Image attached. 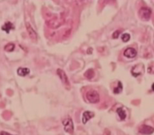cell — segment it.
<instances>
[{
    "label": "cell",
    "mask_w": 154,
    "mask_h": 135,
    "mask_svg": "<svg viewBox=\"0 0 154 135\" xmlns=\"http://www.w3.org/2000/svg\"><path fill=\"white\" fill-rule=\"evenodd\" d=\"M11 134L10 133H8V132H0V134Z\"/></svg>",
    "instance_id": "e0dca14e"
},
{
    "label": "cell",
    "mask_w": 154,
    "mask_h": 135,
    "mask_svg": "<svg viewBox=\"0 0 154 135\" xmlns=\"http://www.w3.org/2000/svg\"><path fill=\"white\" fill-rule=\"evenodd\" d=\"M14 48H15V45L12 44V43H10V44H8L5 46L4 49L7 52H12L14 49Z\"/></svg>",
    "instance_id": "7c38bea8"
},
{
    "label": "cell",
    "mask_w": 154,
    "mask_h": 135,
    "mask_svg": "<svg viewBox=\"0 0 154 135\" xmlns=\"http://www.w3.org/2000/svg\"><path fill=\"white\" fill-rule=\"evenodd\" d=\"M92 76V77H93L94 76V72L93 71V70H88L86 73H85V77H87L88 78H89V79H90L91 78V77L90 76Z\"/></svg>",
    "instance_id": "9a60e30c"
},
{
    "label": "cell",
    "mask_w": 154,
    "mask_h": 135,
    "mask_svg": "<svg viewBox=\"0 0 154 135\" xmlns=\"http://www.w3.org/2000/svg\"><path fill=\"white\" fill-rule=\"evenodd\" d=\"M57 73L60 78L61 79V81L66 86H70V82L68 81V77L63 70H62L61 69H58L57 71Z\"/></svg>",
    "instance_id": "277c9868"
},
{
    "label": "cell",
    "mask_w": 154,
    "mask_h": 135,
    "mask_svg": "<svg viewBox=\"0 0 154 135\" xmlns=\"http://www.w3.org/2000/svg\"><path fill=\"white\" fill-rule=\"evenodd\" d=\"M62 124L64 125L65 131L68 133L72 134L74 132V125L73 121L70 118L65 119L62 121Z\"/></svg>",
    "instance_id": "3957f363"
},
{
    "label": "cell",
    "mask_w": 154,
    "mask_h": 135,
    "mask_svg": "<svg viewBox=\"0 0 154 135\" xmlns=\"http://www.w3.org/2000/svg\"><path fill=\"white\" fill-rule=\"evenodd\" d=\"M152 89L154 91V83H153V84L152 85Z\"/></svg>",
    "instance_id": "ac0fdd59"
},
{
    "label": "cell",
    "mask_w": 154,
    "mask_h": 135,
    "mask_svg": "<svg viewBox=\"0 0 154 135\" xmlns=\"http://www.w3.org/2000/svg\"><path fill=\"white\" fill-rule=\"evenodd\" d=\"M13 28H14L13 25L11 23V22H8L5 23V24L2 27V30L5 31H6L7 33H9L10 31L11 30L13 29Z\"/></svg>",
    "instance_id": "30bf717a"
},
{
    "label": "cell",
    "mask_w": 154,
    "mask_h": 135,
    "mask_svg": "<svg viewBox=\"0 0 154 135\" xmlns=\"http://www.w3.org/2000/svg\"><path fill=\"white\" fill-rule=\"evenodd\" d=\"M154 129L151 126L146 125H142L139 129V132L144 134H150L153 133Z\"/></svg>",
    "instance_id": "5b68a950"
},
{
    "label": "cell",
    "mask_w": 154,
    "mask_h": 135,
    "mask_svg": "<svg viewBox=\"0 0 154 135\" xmlns=\"http://www.w3.org/2000/svg\"><path fill=\"white\" fill-rule=\"evenodd\" d=\"M17 73H18L19 76L25 77L30 73V70L28 68L19 67L18 69V71H17Z\"/></svg>",
    "instance_id": "9c48e42d"
},
{
    "label": "cell",
    "mask_w": 154,
    "mask_h": 135,
    "mask_svg": "<svg viewBox=\"0 0 154 135\" xmlns=\"http://www.w3.org/2000/svg\"><path fill=\"white\" fill-rule=\"evenodd\" d=\"M121 39L124 42H128L130 39V35L129 34H127V33H125L124 34H123V36L121 37Z\"/></svg>",
    "instance_id": "5bb4252c"
},
{
    "label": "cell",
    "mask_w": 154,
    "mask_h": 135,
    "mask_svg": "<svg viewBox=\"0 0 154 135\" xmlns=\"http://www.w3.org/2000/svg\"><path fill=\"white\" fill-rule=\"evenodd\" d=\"M94 116H95V114L92 112L89 111H85L83 114V116H82V122L85 124L88 121L93 118Z\"/></svg>",
    "instance_id": "52a82bcc"
},
{
    "label": "cell",
    "mask_w": 154,
    "mask_h": 135,
    "mask_svg": "<svg viewBox=\"0 0 154 135\" xmlns=\"http://www.w3.org/2000/svg\"><path fill=\"white\" fill-rule=\"evenodd\" d=\"M87 99L91 103H97L99 102V95L96 91L90 90L86 94Z\"/></svg>",
    "instance_id": "6da1fadb"
},
{
    "label": "cell",
    "mask_w": 154,
    "mask_h": 135,
    "mask_svg": "<svg viewBox=\"0 0 154 135\" xmlns=\"http://www.w3.org/2000/svg\"><path fill=\"white\" fill-rule=\"evenodd\" d=\"M139 16L144 21H148L151 16V10L147 7H142L139 11Z\"/></svg>",
    "instance_id": "7a4b0ae2"
},
{
    "label": "cell",
    "mask_w": 154,
    "mask_h": 135,
    "mask_svg": "<svg viewBox=\"0 0 154 135\" xmlns=\"http://www.w3.org/2000/svg\"><path fill=\"white\" fill-rule=\"evenodd\" d=\"M119 31H116L115 33H113V38H118V37L119 36Z\"/></svg>",
    "instance_id": "2e32d148"
},
{
    "label": "cell",
    "mask_w": 154,
    "mask_h": 135,
    "mask_svg": "<svg viewBox=\"0 0 154 135\" xmlns=\"http://www.w3.org/2000/svg\"><path fill=\"white\" fill-rule=\"evenodd\" d=\"M26 28L31 39H34V40L37 39V37H38V36H37L36 31L33 29L32 26H31L30 24L28 23L26 24Z\"/></svg>",
    "instance_id": "ba28073f"
},
{
    "label": "cell",
    "mask_w": 154,
    "mask_h": 135,
    "mask_svg": "<svg viewBox=\"0 0 154 135\" xmlns=\"http://www.w3.org/2000/svg\"><path fill=\"white\" fill-rule=\"evenodd\" d=\"M137 54L136 50L133 48H128L124 52V55L128 58H134Z\"/></svg>",
    "instance_id": "8992f818"
},
{
    "label": "cell",
    "mask_w": 154,
    "mask_h": 135,
    "mask_svg": "<svg viewBox=\"0 0 154 135\" xmlns=\"http://www.w3.org/2000/svg\"><path fill=\"white\" fill-rule=\"evenodd\" d=\"M123 90V86L121 82H119V84H118V87L115 88L114 89V93L117 94V93H120Z\"/></svg>",
    "instance_id": "4fadbf2b"
},
{
    "label": "cell",
    "mask_w": 154,
    "mask_h": 135,
    "mask_svg": "<svg viewBox=\"0 0 154 135\" xmlns=\"http://www.w3.org/2000/svg\"><path fill=\"white\" fill-rule=\"evenodd\" d=\"M117 113L119 116L120 118V119L121 120L125 119V118H126V114H125V112L122 108H119L117 110Z\"/></svg>",
    "instance_id": "8fae6325"
}]
</instances>
